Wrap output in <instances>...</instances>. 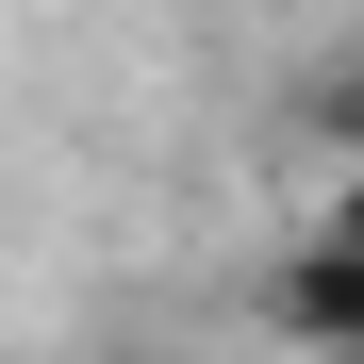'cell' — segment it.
Masks as SVG:
<instances>
[{"mask_svg": "<svg viewBox=\"0 0 364 364\" xmlns=\"http://www.w3.org/2000/svg\"><path fill=\"white\" fill-rule=\"evenodd\" d=\"M265 331H282L298 364H348V348H364V232H315V215L282 232V265H265Z\"/></svg>", "mask_w": 364, "mask_h": 364, "instance_id": "obj_1", "label": "cell"}, {"mask_svg": "<svg viewBox=\"0 0 364 364\" xmlns=\"http://www.w3.org/2000/svg\"><path fill=\"white\" fill-rule=\"evenodd\" d=\"M315 149H364V50H348V67L315 83Z\"/></svg>", "mask_w": 364, "mask_h": 364, "instance_id": "obj_2", "label": "cell"}, {"mask_svg": "<svg viewBox=\"0 0 364 364\" xmlns=\"http://www.w3.org/2000/svg\"><path fill=\"white\" fill-rule=\"evenodd\" d=\"M315 232H364V149H331V182H315Z\"/></svg>", "mask_w": 364, "mask_h": 364, "instance_id": "obj_3", "label": "cell"}, {"mask_svg": "<svg viewBox=\"0 0 364 364\" xmlns=\"http://www.w3.org/2000/svg\"><path fill=\"white\" fill-rule=\"evenodd\" d=\"M348 364H364V348H348Z\"/></svg>", "mask_w": 364, "mask_h": 364, "instance_id": "obj_4", "label": "cell"}]
</instances>
